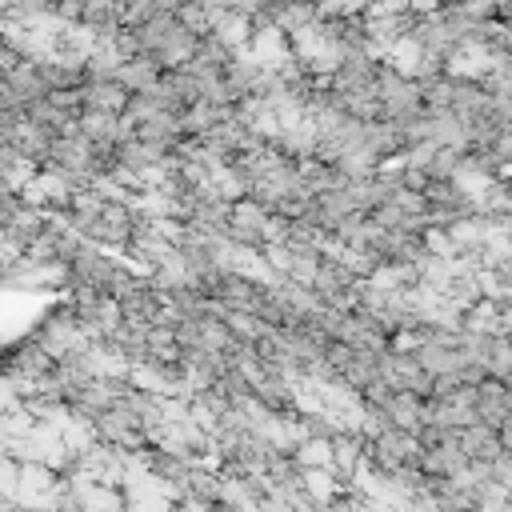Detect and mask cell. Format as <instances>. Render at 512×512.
I'll list each match as a JSON object with an SVG mask.
<instances>
[{
  "label": "cell",
  "mask_w": 512,
  "mask_h": 512,
  "mask_svg": "<svg viewBox=\"0 0 512 512\" xmlns=\"http://www.w3.org/2000/svg\"><path fill=\"white\" fill-rule=\"evenodd\" d=\"M476 416H480V424L500 432L512 420V384L496 380V376H484L476 384Z\"/></svg>",
  "instance_id": "obj_2"
},
{
  "label": "cell",
  "mask_w": 512,
  "mask_h": 512,
  "mask_svg": "<svg viewBox=\"0 0 512 512\" xmlns=\"http://www.w3.org/2000/svg\"><path fill=\"white\" fill-rule=\"evenodd\" d=\"M384 416H388L396 428L416 432L420 420H424V396H416V392H392V400L384 404Z\"/></svg>",
  "instance_id": "obj_5"
},
{
  "label": "cell",
  "mask_w": 512,
  "mask_h": 512,
  "mask_svg": "<svg viewBox=\"0 0 512 512\" xmlns=\"http://www.w3.org/2000/svg\"><path fill=\"white\" fill-rule=\"evenodd\" d=\"M420 436L408 432V428H396L388 424L380 436L364 440V456H368V468L372 472H400V468H416L420 464Z\"/></svg>",
  "instance_id": "obj_1"
},
{
  "label": "cell",
  "mask_w": 512,
  "mask_h": 512,
  "mask_svg": "<svg viewBox=\"0 0 512 512\" xmlns=\"http://www.w3.org/2000/svg\"><path fill=\"white\" fill-rule=\"evenodd\" d=\"M456 444H460V452H464L472 464H492V460L504 452L500 432L488 428V424H468V428H460V432H456Z\"/></svg>",
  "instance_id": "obj_4"
},
{
  "label": "cell",
  "mask_w": 512,
  "mask_h": 512,
  "mask_svg": "<svg viewBox=\"0 0 512 512\" xmlns=\"http://www.w3.org/2000/svg\"><path fill=\"white\" fill-rule=\"evenodd\" d=\"M468 464H472V460L460 452V444H456V440H448V444L424 448L416 468H420V476H428V480H452V476H460Z\"/></svg>",
  "instance_id": "obj_3"
},
{
  "label": "cell",
  "mask_w": 512,
  "mask_h": 512,
  "mask_svg": "<svg viewBox=\"0 0 512 512\" xmlns=\"http://www.w3.org/2000/svg\"><path fill=\"white\" fill-rule=\"evenodd\" d=\"M508 384H512V376H508Z\"/></svg>",
  "instance_id": "obj_6"
}]
</instances>
